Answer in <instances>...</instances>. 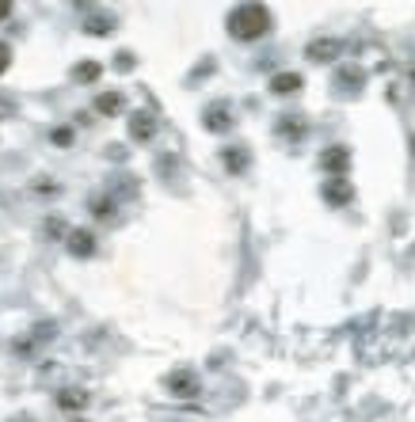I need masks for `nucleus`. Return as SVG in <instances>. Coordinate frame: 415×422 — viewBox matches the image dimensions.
Wrapping results in <instances>:
<instances>
[{
    "instance_id": "f257e3e1",
    "label": "nucleus",
    "mask_w": 415,
    "mask_h": 422,
    "mask_svg": "<svg viewBox=\"0 0 415 422\" xmlns=\"http://www.w3.org/2000/svg\"><path fill=\"white\" fill-rule=\"evenodd\" d=\"M225 27H229V35L237 38V42H256V38H263L267 31H271V12H267L259 0H248V4L233 8Z\"/></svg>"
},
{
    "instance_id": "f03ea898",
    "label": "nucleus",
    "mask_w": 415,
    "mask_h": 422,
    "mask_svg": "<svg viewBox=\"0 0 415 422\" xmlns=\"http://www.w3.org/2000/svg\"><path fill=\"white\" fill-rule=\"evenodd\" d=\"M168 392L179 396V400H194L202 392V380L194 369H172L168 373Z\"/></svg>"
},
{
    "instance_id": "7ed1b4c3",
    "label": "nucleus",
    "mask_w": 415,
    "mask_h": 422,
    "mask_svg": "<svg viewBox=\"0 0 415 422\" xmlns=\"http://www.w3.org/2000/svg\"><path fill=\"white\" fill-rule=\"evenodd\" d=\"M324 202H328V206H351V198H354V186L343 179V175H331L328 183H324Z\"/></svg>"
},
{
    "instance_id": "20e7f679",
    "label": "nucleus",
    "mask_w": 415,
    "mask_h": 422,
    "mask_svg": "<svg viewBox=\"0 0 415 422\" xmlns=\"http://www.w3.org/2000/svg\"><path fill=\"white\" fill-rule=\"evenodd\" d=\"M320 168L324 172H331V175H343L347 168H351V149H347V145H331V149H324L320 152Z\"/></svg>"
},
{
    "instance_id": "39448f33",
    "label": "nucleus",
    "mask_w": 415,
    "mask_h": 422,
    "mask_svg": "<svg viewBox=\"0 0 415 422\" xmlns=\"http://www.w3.org/2000/svg\"><path fill=\"white\" fill-rule=\"evenodd\" d=\"M202 122H206L210 133H225V129H233V107L229 103H210Z\"/></svg>"
},
{
    "instance_id": "423d86ee",
    "label": "nucleus",
    "mask_w": 415,
    "mask_h": 422,
    "mask_svg": "<svg viewBox=\"0 0 415 422\" xmlns=\"http://www.w3.org/2000/svg\"><path fill=\"white\" fill-rule=\"evenodd\" d=\"M339 50H343V46H339V38H316V42L305 46V58L320 65V61H336Z\"/></svg>"
},
{
    "instance_id": "0eeeda50",
    "label": "nucleus",
    "mask_w": 415,
    "mask_h": 422,
    "mask_svg": "<svg viewBox=\"0 0 415 422\" xmlns=\"http://www.w3.org/2000/svg\"><path fill=\"white\" fill-rule=\"evenodd\" d=\"M130 137H134V141H152V137H157V118H152L149 111H137V115L130 118Z\"/></svg>"
},
{
    "instance_id": "6e6552de",
    "label": "nucleus",
    "mask_w": 415,
    "mask_h": 422,
    "mask_svg": "<svg viewBox=\"0 0 415 422\" xmlns=\"http://www.w3.org/2000/svg\"><path fill=\"white\" fill-rule=\"evenodd\" d=\"M69 251H72L77 259H88V255L95 251V236H92L88 229H72V232H69Z\"/></svg>"
},
{
    "instance_id": "1a4fd4ad",
    "label": "nucleus",
    "mask_w": 415,
    "mask_h": 422,
    "mask_svg": "<svg viewBox=\"0 0 415 422\" xmlns=\"http://www.w3.org/2000/svg\"><path fill=\"white\" fill-rule=\"evenodd\" d=\"M271 92L274 95H294V92H301V76H297V72H279V76H271Z\"/></svg>"
},
{
    "instance_id": "9d476101",
    "label": "nucleus",
    "mask_w": 415,
    "mask_h": 422,
    "mask_svg": "<svg viewBox=\"0 0 415 422\" xmlns=\"http://www.w3.org/2000/svg\"><path fill=\"white\" fill-rule=\"evenodd\" d=\"M225 168H229V172L233 175H240L244 172V168H248L251 164V156H248V149H244V145H233V149H225Z\"/></svg>"
},
{
    "instance_id": "9b49d317",
    "label": "nucleus",
    "mask_w": 415,
    "mask_h": 422,
    "mask_svg": "<svg viewBox=\"0 0 415 422\" xmlns=\"http://www.w3.org/2000/svg\"><path fill=\"white\" fill-rule=\"evenodd\" d=\"M122 107H126V99H122V92H103L100 99H95V111H100V115H118Z\"/></svg>"
},
{
    "instance_id": "f8f14e48",
    "label": "nucleus",
    "mask_w": 415,
    "mask_h": 422,
    "mask_svg": "<svg viewBox=\"0 0 415 422\" xmlns=\"http://www.w3.org/2000/svg\"><path fill=\"white\" fill-rule=\"evenodd\" d=\"M336 88H339V95H351L354 88H362V69H343L336 80Z\"/></svg>"
},
{
    "instance_id": "ddd939ff",
    "label": "nucleus",
    "mask_w": 415,
    "mask_h": 422,
    "mask_svg": "<svg viewBox=\"0 0 415 422\" xmlns=\"http://www.w3.org/2000/svg\"><path fill=\"white\" fill-rule=\"evenodd\" d=\"M58 403L69 411H80L88 407V392H80V388H65V392H58Z\"/></svg>"
},
{
    "instance_id": "4468645a",
    "label": "nucleus",
    "mask_w": 415,
    "mask_h": 422,
    "mask_svg": "<svg viewBox=\"0 0 415 422\" xmlns=\"http://www.w3.org/2000/svg\"><path fill=\"white\" fill-rule=\"evenodd\" d=\"M100 72H103V65H100V61H80L77 69H72V80H80V84H92Z\"/></svg>"
},
{
    "instance_id": "2eb2a0df",
    "label": "nucleus",
    "mask_w": 415,
    "mask_h": 422,
    "mask_svg": "<svg viewBox=\"0 0 415 422\" xmlns=\"http://www.w3.org/2000/svg\"><path fill=\"white\" fill-rule=\"evenodd\" d=\"M111 27H115L111 15H95V19H88V35H111Z\"/></svg>"
},
{
    "instance_id": "dca6fc26",
    "label": "nucleus",
    "mask_w": 415,
    "mask_h": 422,
    "mask_svg": "<svg viewBox=\"0 0 415 422\" xmlns=\"http://www.w3.org/2000/svg\"><path fill=\"white\" fill-rule=\"evenodd\" d=\"M301 118H279V133L282 137H301L305 133V126H297Z\"/></svg>"
},
{
    "instance_id": "f3484780",
    "label": "nucleus",
    "mask_w": 415,
    "mask_h": 422,
    "mask_svg": "<svg viewBox=\"0 0 415 422\" xmlns=\"http://www.w3.org/2000/svg\"><path fill=\"white\" fill-rule=\"evenodd\" d=\"M115 69H122V72H130V69H134V54H126V50H122L118 58H115Z\"/></svg>"
},
{
    "instance_id": "a211bd4d",
    "label": "nucleus",
    "mask_w": 415,
    "mask_h": 422,
    "mask_svg": "<svg viewBox=\"0 0 415 422\" xmlns=\"http://www.w3.org/2000/svg\"><path fill=\"white\" fill-rule=\"evenodd\" d=\"M8 65H12V50H8V46H4V42H0V72H4V69H8Z\"/></svg>"
},
{
    "instance_id": "6ab92c4d",
    "label": "nucleus",
    "mask_w": 415,
    "mask_h": 422,
    "mask_svg": "<svg viewBox=\"0 0 415 422\" xmlns=\"http://www.w3.org/2000/svg\"><path fill=\"white\" fill-rule=\"evenodd\" d=\"M54 141H58V145H69L72 133H69V129H54Z\"/></svg>"
},
{
    "instance_id": "aec40b11",
    "label": "nucleus",
    "mask_w": 415,
    "mask_h": 422,
    "mask_svg": "<svg viewBox=\"0 0 415 422\" xmlns=\"http://www.w3.org/2000/svg\"><path fill=\"white\" fill-rule=\"evenodd\" d=\"M8 12H12V0H0V19H8Z\"/></svg>"
},
{
    "instance_id": "412c9836",
    "label": "nucleus",
    "mask_w": 415,
    "mask_h": 422,
    "mask_svg": "<svg viewBox=\"0 0 415 422\" xmlns=\"http://www.w3.org/2000/svg\"><path fill=\"white\" fill-rule=\"evenodd\" d=\"M15 422H31V419H15Z\"/></svg>"
},
{
    "instance_id": "4be33fe9",
    "label": "nucleus",
    "mask_w": 415,
    "mask_h": 422,
    "mask_svg": "<svg viewBox=\"0 0 415 422\" xmlns=\"http://www.w3.org/2000/svg\"><path fill=\"white\" fill-rule=\"evenodd\" d=\"M412 149H415V141H412Z\"/></svg>"
}]
</instances>
